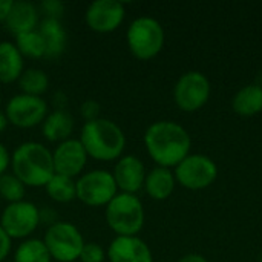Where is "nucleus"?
I'll return each mask as SVG.
<instances>
[{"label":"nucleus","instance_id":"f257e3e1","mask_svg":"<svg viewBox=\"0 0 262 262\" xmlns=\"http://www.w3.org/2000/svg\"><path fill=\"white\" fill-rule=\"evenodd\" d=\"M144 146L149 157L160 167H177L190 155L192 140L189 132L175 121H157L144 134Z\"/></svg>","mask_w":262,"mask_h":262},{"label":"nucleus","instance_id":"f03ea898","mask_svg":"<svg viewBox=\"0 0 262 262\" xmlns=\"http://www.w3.org/2000/svg\"><path fill=\"white\" fill-rule=\"evenodd\" d=\"M80 143L88 157L98 161H114L121 158L126 147V137L117 123L107 118H97L84 123L80 134Z\"/></svg>","mask_w":262,"mask_h":262},{"label":"nucleus","instance_id":"7ed1b4c3","mask_svg":"<svg viewBox=\"0 0 262 262\" xmlns=\"http://www.w3.org/2000/svg\"><path fill=\"white\" fill-rule=\"evenodd\" d=\"M12 173L29 187H45L54 177L52 152L35 141L20 144L11 157Z\"/></svg>","mask_w":262,"mask_h":262},{"label":"nucleus","instance_id":"20e7f679","mask_svg":"<svg viewBox=\"0 0 262 262\" xmlns=\"http://www.w3.org/2000/svg\"><path fill=\"white\" fill-rule=\"evenodd\" d=\"M106 223L117 236H137L144 226V207L138 196L117 193L106 206Z\"/></svg>","mask_w":262,"mask_h":262},{"label":"nucleus","instance_id":"39448f33","mask_svg":"<svg viewBox=\"0 0 262 262\" xmlns=\"http://www.w3.org/2000/svg\"><path fill=\"white\" fill-rule=\"evenodd\" d=\"M126 40L134 57L138 60H150L164 46V29L154 17H138L129 25Z\"/></svg>","mask_w":262,"mask_h":262},{"label":"nucleus","instance_id":"423d86ee","mask_svg":"<svg viewBox=\"0 0 262 262\" xmlns=\"http://www.w3.org/2000/svg\"><path fill=\"white\" fill-rule=\"evenodd\" d=\"M43 243L52 259L58 262H74L80 258L84 239L80 230L71 223H54L45 233Z\"/></svg>","mask_w":262,"mask_h":262},{"label":"nucleus","instance_id":"0eeeda50","mask_svg":"<svg viewBox=\"0 0 262 262\" xmlns=\"http://www.w3.org/2000/svg\"><path fill=\"white\" fill-rule=\"evenodd\" d=\"M175 180L178 184L189 190H201L212 186L218 177V167L215 161L206 155L193 154L187 155L175 167Z\"/></svg>","mask_w":262,"mask_h":262},{"label":"nucleus","instance_id":"6e6552de","mask_svg":"<svg viewBox=\"0 0 262 262\" xmlns=\"http://www.w3.org/2000/svg\"><path fill=\"white\" fill-rule=\"evenodd\" d=\"M77 198L91 207L107 206L117 196V184L111 172L91 170L75 181Z\"/></svg>","mask_w":262,"mask_h":262},{"label":"nucleus","instance_id":"1a4fd4ad","mask_svg":"<svg viewBox=\"0 0 262 262\" xmlns=\"http://www.w3.org/2000/svg\"><path fill=\"white\" fill-rule=\"evenodd\" d=\"M209 97L210 83L207 77L198 71L183 74L173 88V100L184 112H196L207 103Z\"/></svg>","mask_w":262,"mask_h":262},{"label":"nucleus","instance_id":"9d476101","mask_svg":"<svg viewBox=\"0 0 262 262\" xmlns=\"http://www.w3.org/2000/svg\"><path fill=\"white\" fill-rule=\"evenodd\" d=\"M40 223V210L29 201L8 204L0 218V227L11 239H23L34 233Z\"/></svg>","mask_w":262,"mask_h":262},{"label":"nucleus","instance_id":"9b49d317","mask_svg":"<svg viewBox=\"0 0 262 262\" xmlns=\"http://www.w3.org/2000/svg\"><path fill=\"white\" fill-rule=\"evenodd\" d=\"M8 123L20 129H31L43 123L48 115V104L40 97L18 94L12 97L5 109Z\"/></svg>","mask_w":262,"mask_h":262},{"label":"nucleus","instance_id":"f8f14e48","mask_svg":"<svg viewBox=\"0 0 262 262\" xmlns=\"http://www.w3.org/2000/svg\"><path fill=\"white\" fill-rule=\"evenodd\" d=\"M126 15L124 5L118 0H97L86 11L88 26L100 34L112 32L123 23Z\"/></svg>","mask_w":262,"mask_h":262},{"label":"nucleus","instance_id":"ddd939ff","mask_svg":"<svg viewBox=\"0 0 262 262\" xmlns=\"http://www.w3.org/2000/svg\"><path fill=\"white\" fill-rule=\"evenodd\" d=\"M54 172L63 177L75 178L80 175L88 163V154L80 140L69 138L61 141L52 152Z\"/></svg>","mask_w":262,"mask_h":262},{"label":"nucleus","instance_id":"4468645a","mask_svg":"<svg viewBox=\"0 0 262 262\" xmlns=\"http://www.w3.org/2000/svg\"><path fill=\"white\" fill-rule=\"evenodd\" d=\"M112 177L115 180L117 189H120L121 193L135 195L141 187H144L146 169L138 157L126 155L117 161Z\"/></svg>","mask_w":262,"mask_h":262},{"label":"nucleus","instance_id":"2eb2a0df","mask_svg":"<svg viewBox=\"0 0 262 262\" xmlns=\"http://www.w3.org/2000/svg\"><path fill=\"white\" fill-rule=\"evenodd\" d=\"M107 259L111 262H154V256L141 238L117 236L107 249Z\"/></svg>","mask_w":262,"mask_h":262},{"label":"nucleus","instance_id":"dca6fc26","mask_svg":"<svg viewBox=\"0 0 262 262\" xmlns=\"http://www.w3.org/2000/svg\"><path fill=\"white\" fill-rule=\"evenodd\" d=\"M5 25L8 31L14 35L35 31L38 28L37 8L29 2H14L8 18L5 20Z\"/></svg>","mask_w":262,"mask_h":262},{"label":"nucleus","instance_id":"f3484780","mask_svg":"<svg viewBox=\"0 0 262 262\" xmlns=\"http://www.w3.org/2000/svg\"><path fill=\"white\" fill-rule=\"evenodd\" d=\"M175 184H177V180L170 169L158 166L152 169L149 173H146L144 189L152 200H157V201L167 200L172 195Z\"/></svg>","mask_w":262,"mask_h":262},{"label":"nucleus","instance_id":"a211bd4d","mask_svg":"<svg viewBox=\"0 0 262 262\" xmlns=\"http://www.w3.org/2000/svg\"><path fill=\"white\" fill-rule=\"evenodd\" d=\"M41 124H43L41 126L43 137L52 143H57V141L61 143V141L69 140V137L74 130V120L63 109H57V111L48 114Z\"/></svg>","mask_w":262,"mask_h":262},{"label":"nucleus","instance_id":"6ab92c4d","mask_svg":"<svg viewBox=\"0 0 262 262\" xmlns=\"http://www.w3.org/2000/svg\"><path fill=\"white\" fill-rule=\"evenodd\" d=\"M23 74V57L11 41L0 43V83L17 81Z\"/></svg>","mask_w":262,"mask_h":262},{"label":"nucleus","instance_id":"aec40b11","mask_svg":"<svg viewBox=\"0 0 262 262\" xmlns=\"http://www.w3.org/2000/svg\"><path fill=\"white\" fill-rule=\"evenodd\" d=\"M37 31L45 40L46 45V58L58 57L66 48V31L61 26L60 20L43 18L38 23Z\"/></svg>","mask_w":262,"mask_h":262},{"label":"nucleus","instance_id":"412c9836","mask_svg":"<svg viewBox=\"0 0 262 262\" xmlns=\"http://www.w3.org/2000/svg\"><path fill=\"white\" fill-rule=\"evenodd\" d=\"M232 107L235 114L241 117H253L262 112V88L256 83L247 84L243 89H239L233 100Z\"/></svg>","mask_w":262,"mask_h":262},{"label":"nucleus","instance_id":"4be33fe9","mask_svg":"<svg viewBox=\"0 0 262 262\" xmlns=\"http://www.w3.org/2000/svg\"><path fill=\"white\" fill-rule=\"evenodd\" d=\"M14 45L17 46L21 57H28L32 60L46 58V45H45V40L37 29L15 35Z\"/></svg>","mask_w":262,"mask_h":262},{"label":"nucleus","instance_id":"5701e85b","mask_svg":"<svg viewBox=\"0 0 262 262\" xmlns=\"http://www.w3.org/2000/svg\"><path fill=\"white\" fill-rule=\"evenodd\" d=\"M45 189H46L49 198L57 203H69L74 198H77L75 181H74V178H69V177L54 173V177L45 186Z\"/></svg>","mask_w":262,"mask_h":262},{"label":"nucleus","instance_id":"b1692460","mask_svg":"<svg viewBox=\"0 0 262 262\" xmlns=\"http://www.w3.org/2000/svg\"><path fill=\"white\" fill-rule=\"evenodd\" d=\"M18 86L21 89V94L40 97L41 94L46 92L49 86V78L45 71L31 68V69L23 71V74L18 78Z\"/></svg>","mask_w":262,"mask_h":262},{"label":"nucleus","instance_id":"393cba45","mask_svg":"<svg viewBox=\"0 0 262 262\" xmlns=\"http://www.w3.org/2000/svg\"><path fill=\"white\" fill-rule=\"evenodd\" d=\"M52 258L41 239H26L23 241L15 253L14 262H51Z\"/></svg>","mask_w":262,"mask_h":262},{"label":"nucleus","instance_id":"a878e982","mask_svg":"<svg viewBox=\"0 0 262 262\" xmlns=\"http://www.w3.org/2000/svg\"><path fill=\"white\" fill-rule=\"evenodd\" d=\"M25 187L26 186L14 173H3L0 177V196L9 204L23 201Z\"/></svg>","mask_w":262,"mask_h":262},{"label":"nucleus","instance_id":"bb28decb","mask_svg":"<svg viewBox=\"0 0 262 262\" xmlns=\"http://www.w3.org/2000/svg\"><path fill=\"white\" fill-rule=\"evenodd\" d=\"M78 259L81 262H103L104 261V250L97 243H84Z\"/></svg>","mask_w":262,"mask_h":262},{"label":"nucleus","instance_id":"cd10ccee","mask_svg":"<svg viewBox=\"0 0 262 262\" xmlns=\"http://www.w3.org/2000/svg\"><path fill=\"white\" fill-rule=\"evenodd\" d=\"M40 8L45 14V18H54V20H58L64 11V5L57 0H45L40 5Z\"/></svg>","mask_w":262,"mask_h":262},{"label":"nucleus","instance_id":"c85d7f7f","mask_svg":"<svg viewBox=\"0 0 262 262\" xmlns=\"http://www.w3.org/2000/svg\"><path fill=\"white\" fill-rule=\"evenodd\" d=\"M80 114H81V117L86 120V123H88V121H94V120L100 118V117H98V114H100V104H98L97 101H94V100H88V101H84V103L81 104Z\"/></svg>","mask_w":262,"mask_h":262},{"label":"nucleus","instance_id":"c756f323","mask_svg":"<svg viewBox=\"0 0 262 262\" xmlns=\"http://www.w3.org/2000/svg\"><path fill=\"white\" fill-rule=\"evenodd\" d=\"M11 238L6 235V232L0 227V262H3L6 258H8V255H9V252H11Z\"/></svg>","mask_w":262,"mask_h":262},{"label":"nucleus","instance_id":"7c9ffc66","mask_svg":"<svg viewBox=\"0 0 262 262\" xmlns=\"http://www.w3.org/2000/svg\"><path fill=\"white\" fill-rule=\"evenodd\" d=\"M9 164H11L9 152H8V149L0 143V177L6 172V169L9 167Z\"/></svg>","mask_w":262,"mask_h":262},{"label":"nucleus","instance_id":"2f4dec72","mask_svg":"<svg viewBox=\"0 0 262 262\" xmlns=\"http://www.w3.org/2000/svg\"><path fill=\"white\" fill-rule=\"evenodd\" d=\"M12 3L11 0H0V21H5L8 18V14L12 8Z\"/></svg>","mask_w":262,"mask_h":262},{"label":"nucleus","instance_id":"473e14b6","mask_svg":"<svg viewBox=\"0 0 262 262\" xmlns=\"http://www.w3.org/2000/svg\"><path fill=\"white\" fill-rule=\"evenodd\" d=\"M178 262H209L203 255H198V253H190V255H186L183 256Z\"/></svg>","mask_w":262,"mask_h":262},{"label":"nucleus","instance_id":"72a5a7b5","mask_svg":"<svg viewBox=\"0 0 262 262\" xmlns=\"http://www.w3.org/2000/svg\"><path fill=\"white\" fill-rule=\"evenodd\" d=\"M6 126H8V120H6V115L5 114H2L0 112V134L6 129Z\"/></svg>","mask_w":262,"mask_h":262},{"label":"nucleus","instance_id":"f704fd0d","mask_svg":"<svg viewBox=\"0 0 262 262\" xmlns=\"http://www.w3.org/2000/svg\"><path fill=\"white\" fill-rule=\"evenodd\" d=\"M256 84H258V86H261V88H262V72H259V75H258V80H256Z\"/></svg>","mask_w":262,"mask_h":262},{"label":"nucleus","instance_id":"c9c22d12","mask_svg":"<svg viewBox=\"0 0 262 262\" xmlns=\"http://www.w3.org/2000/svg\"><path fill=\"white\" fill-rule=\"evenodd\" d=\"M258 261L262 262V253H261V255H259V258H258Z\"/></svg>","mask_w":262,"mask_h":262}]
</instances>
